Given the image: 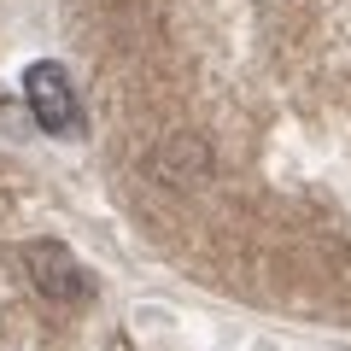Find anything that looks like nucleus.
<instances>
[{
    "label": "nucleus",
    "mask_w": 351,
    "mask_h": 351,
    "mask_svg": "<svg viewBox=\"0 0 351 351\" xmlns=\"http://www.w3.org/2000/svg\"><path fill=\"white\" fill-rule=\"evenodd\" d=\"M24 263H29V281H36V287L47 293V299H59V304H76L88 287H94V281H88L82 269H76V258H71L64 246H53V240L29 246V252H24Z\"/></svg>",
    "instance_id": "2"
},
{
    "label": "nucleus",
    "mask_w": 351,
    "mask_h": 351,
    "mask_svg": "<svg viewBox=\"0 0 351 351\" xmlns=\"http://www.w3.org/2000/svg\"><path fill=\"white\" fill-rule=\"evenodd\" d=\"M24 100H29V117H36L47 135H82V100H76L64 64L36 59L24 71Z\"/></svg>",
    "instance_id": "1"
}]
</instances>
